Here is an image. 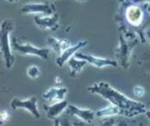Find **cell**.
<instances>
[{"mask_svg":"<svg viewBox=\"0 0 150 126\" xmlns=\"http://www.w3.org/2000/svg\"><path fill=\"white\" fill-rule=\"evenodd\" d=\"M133 0H119V7L116 15V22L119 32L123 34L135 33L142 43L146 42V31L149 24L150 15L145 5V11Z\"/></svg>","mask_w":150,"mask_h":126,"instance_id":"6da1fadb","label":"cell"},{"mask_svg":"<svg viewBox=\"0 0 150 126\" xmlns=\"http://www.w3.org/2000/svg\"><path fill=\"white\" fill-rule=\"evenodd\" d=\"M87 90L91 93L100 95L110 103L116 105L122 110V116L125 118H134L140 114L145 113L146 105L143 103L135 101L113 88L107 82H98L89 86Z\"/></svg>","mask_w":150,"mask_h":126,"instance_id":"7a4b0ae2","label":"cell"},{"mask_svg":"<svg viewBox=\"0 0 150 126\" xmlns=\"http://www.w3.org/2000/svg\"><path fill=\"white\" fill-rule=\"evenodd\" d=\"M118 40V46L115 50L117 62L122 68L127 69L129 67L132 51L141 41L135 33L123 34L122 32H119Z\"/></svg>","mask_w":150,"mask_h":126,"instance_id":"3957f363","label":"cell"},{"mask_svg":"<svg viewBox=\"0 0 150 126\" xmlns=\"http://www.w3.org/2000/svg\"><path fill=\"white\" fill-rule=\"evenodd\" d=\"M15 23L11 19H4L0 27V51L3 55L6 68L12 67L15 62V57L11 47V34L14 30Z\"/></svg>","mask_w":150,"mask_h":126,"instance_id":"277c9868","label":"cell"},{"mask_svg":"<svg viewBox=\"0 0 150 126\" xmlns=\"http://www.w3.org/2000/svg\"><path fill=\"white\" fill-rule=\"evenodd\" d=\"M12 47L16 52L25 55H35L42 60H47L49 55V49L44 47H37L30 42L21 43L16 37H13L11 41Z\"/></svg>","mask_w":150,"mask_h":126,"instance_id":"5b68a950","label":"cell"},{"mask_svg":"<svg viewBox=\"0 0 150 126\" xmlns=\"http://www.w3.org/2000/svg\"><path fill=\"white\" fill-rule=\"evenodd\" d=\"M22 14H42L44 16L53 15L56 12V7L53 3H29L20 9Z\"/></svg>","mask_w":150,"mask_h":126,"instance_id":"8992f818","label":"cell"},{"mask_svg":"<svg viewBox=\"0 0 150 126\" xmlns=\"http://www.w3.org/2000/svg\"><path fill=\"white\" fill-rule=\"evenodd\" d=\"M37 102H38V99L35 96H32L31 98H27V99H20L18 98H15L12 99L11 105L13 110L24 109V110H28L35 118L38 119L41 118V114L37 108Z\"/></svg>","mask_w":150,"mask_h":126,"instance_id":"52a82bcc","label":"cell"},{"mask_svg":"<svg viewBox=\"0 0 150 126\" xmlns=\"http://www.w3.org/2000/svg\"><path fill=\"white\" fill-rule=\"evenodd\" d=\"M59 19L60 16L58 13H54L53 15L49 16H34V22L35 24L43 30H57L59 29Z\"/></svg>","mask_w":150,"mask_h":126,"instance_id":"ba28073f","label":"cell"},{"mask_svg":"<svg viewBox=\"0 0 150 126\" xmlns=\"http://www.w3.org/2000/svg\"><path fill=\"white\" fill-rule=\"evenodd\" d=\"M75 56L79 59H83L86 61L87 63L94 66L97 68H103L105 67L111 66V67H117L118 63L117 61L109 59V58H102V57H97L91 55H87V54H83L77 52L75 54Z\"/></svg>","mask_w":150,"mask_h":126,"instance_id":"9c48e42d","label":"cell"},{"mask_svg":"<svg viewBox=\"0 0 150 126\" xmlns=\"http://www.w3.org/2000/svg\"><path fill=\"white\" fill-rule=\"evenodd\" d=\"M66 112L67 114L74 116L76 118H79L80 120L84 121L85 123H88V124L91 123L96 117V112H94L92 110L79 108L76 105L70 104H68L66 109Z\"/></svg>","mask_w":150,"mask_h":126,"instance_id":"30bf717a","label":"cell"},{"mask_svg":"<svg viewBox=\"0 0 150 126\" xmlns=\"http://www.w3.org/2000/svg\"><path fill=\"white\" fill-rule=\"evenodd\" d=\"M87 43H88L87 41H81V42H79L78 43H76L75 45H72L71 47H67L56 58V60H55L56 65L59 67H62L63 65L67 62H68L69 59L71 57H73V55L79 51V49L86 47L87 45Z\"/></svg>","mask_w":150,"mask_h":126,"instance_id":"8fae6325","label":"cell"},{"mask_svg":"<svg viewBox=\"0 0 150 126\" xmlns=\"http://www.w3.org/2000/svg\"><path fill=\"white\" fill-rule=\"evenodd\" d=\"M68 103L66 100H61L57 102H52L50 105H44L43 110H45L46 115L49 119L55 120L59 118L60 114L67 109Z\"/></svg>","mask_w":150,"mask_h":126,"instance_id":"7c38bea8","label":"cell"},{"mask_svg":"<svg viewBox=\"0 0 150 126\" xmlns=\"http://www.w3.org/2000/svg\"><path fill=\"white\" fill-rule=\"evenodd\" d=\"M67 93V88L66 87H52L47 90L42 94V98L50 102H57L64 100L65 96Z\"/></svg>","mask_w":150,"mask_h":126,"instance_id":"4fadbf2b","label":"cell"},{"mask_svg":"<svg viewBox=\"0 0 150 126\" xmlns=\"http://www.w3.org/2000/svg\"><path fill=\"white\" fill-rule=\"evenodd\" d=\"M47 42L48 46L51 47V49L54 52L57 53L58 55H60L67 47L72 46V43L68 40L56 38L54 36H48L47 38Z\"/></svg>","mask_w":150,"mask_h":126,"instance_id":"5bb4252c","label":"cell"},{"mask_svg":"<svg viewBox=\"0 0 150 126\" xmlns=\"http://www.w3.org/2000/svg\"><path fill=\"white\" fill-rule=\"evenodd\" d=\"M122 116V110L118 106L114 104L110 103L106 107L96 111L97 118H110V117H118Z\"/></svg>","mask_w":150,"mask_h":126,"instance_id":"9a60e30c","label":"cell"},{"mask_svg":"<svg viewBox=\"0 0 150 126\" xmlns=\"http://www.w3.org/2000/svg\"><path fill=\"white\" fill-rule=\"evenodd\" d=\"M87 64V62L75 57H71L68 61V67L70 69V76L75 77L79 73H80L83 67Z\"/></svg>","mask_w":150,"mask_h":126,"instance_id":"2e32d148","label":"cell"},{"mask_svg":"<svg viewBox=\"0 0 150 126\" xmlns=\"http://www.w3.org/2000/svg\"><path fill=\"white\" fill-rule=\"evenodd\" d=\"M85 123V122H84ZM83 122L82 123H79L78 121H70L69 119L67 118H56L54 120V125H60V126H73V125H83L84 124Z\"/></svg>","mask_w":150,"mask_h":126,"instance_id":"e0dca14e","label":"cell"},{"mask_svg":"<svg viewBox=\"0 0 150 126\" xmlns=\"http://www.w3.org/2000/svg\"><path fill=\"white\" fill-rule=\"evenodd\" d=\"M27 74L31 79H37L41 75V71L37 66H30L27 69Z\"/></svg>","mask_w":150,"mask_h":126,"instance_id":"ac0fdd59","label":"cell"},{"mask_svg":"<svg viewBox=\"0 0 150 126\" xmlns=\"http://www.w3.org/2000/svg\"><path fill=\"white\" fill-rule=\"evenodd\" d=\"M133 93L138 98L143 97V95L145 94V89L142 86H135L133 88Z\"/></svg>","mask_w":150,"mask_h":126,"instance_id":"d6986e66","label":"cell"},{"mask_svg":"<svg viewBox=\"0 0 150 126\" xmlns=\"http://www.w3.org/2000/svg\"><path fill=\"white\" fill-rule=\"evenodd\" d=\"M10 118V115L8 113V111L5 110H3L0 113V123H1V125H4V123H6Z\"/></svg>","mask_w":150,"mask_h":126,"instance_id":"ffe728a7","label":"cell"},{"mask_svg":"<svg viewBox=\"0 0 150 126\" xmlns=\"http://www.w3.org/2000/svg\"><path fill=\"white\" fill-rule=\"evenodd\" d=\"M136 4H150V0H133Z\"/></svg>","mask_w":150,"mask_h":126,"instance_id":"44dd1931","label":"cell"},{"mask_svg":"<svg viewBox=\"0 0 150 126\" xmlns=\"http://www.w3.org/2000/svg\"><path fill=\"white\" fill-rule=\"evenodd\" d=\"M55 83H56V85H58V86L61 85V83H62V79L60 78V76H58V77L55 78Z\"/></svg>","mask_w":150,"mask_h":126,"instance_id":"7402d4cb","label":"cell"},{"mask_svg":"<svg viewBox=\"0 0 150 126\" xmlns=\"http://www.w3.org/2000/svg\"><path fill=\"white\" fill-rule=\"evenodd\" d=\"M146 38L149 39V41L150 42V28L149 29H148L147 31H146Z\"/></svg>","mask_w":150,"mask_h":126,"instance_id":"603a6c76","label":"cell"},{"mask_svg":"<svg viewBox=\"0 0 150 126\" xmlns=\"http://www.w3.org/2000/svg\"><path fill=\"white\" fill-rule=\"evenodd\" d=\"M145 114H146L147 118H148L150 120V110H147V111L145 112Z\"/></svg>","mask_w":150,"mask_h":126,"instance_id":"cb8c5ba5","label":"cell"},{"mask_svg":"<svg viewBox=\"0 0 150 126\" xmlns=\"http://www.w3.org/2000/svg\"><path fill=\"white\" fill-rule=\"evenodd\" d=\"M146 5V9H147V11H148V12H149L150 13V4L149 5H148V4H145Z\"/></svg>","mask_w":150,"mask_h":126,"instance_id":"d4e9b609","label":"cell"},{"mask_svg":"<svg viewBox=\"0 0 150 126\" xmlns=\"http://www.w3.org/2000/svg\"><path fill=\"white\" fill-rule=\"evenodd\" d=\"M5 1H8L10 3H15V2H19L20 0H5Z\"/></svg>","mask_w":150,"mask_h":126,"instance_id":"484cf974","label":"cell"},{"mask_svg":"<svg viewBox=\"0 0 150 126\" xmlns=\"http://www.w3.org/2000/svg\"><path fill=\"white\" fill-rule=\"evenodd\" d=\"M76 2H79V3H82V2H85V1H86V0H74Z\"/></svg>","mask_w":150,"mask_h":126,"instance_id":"4316f807","label":"cell"}]
</instances>
